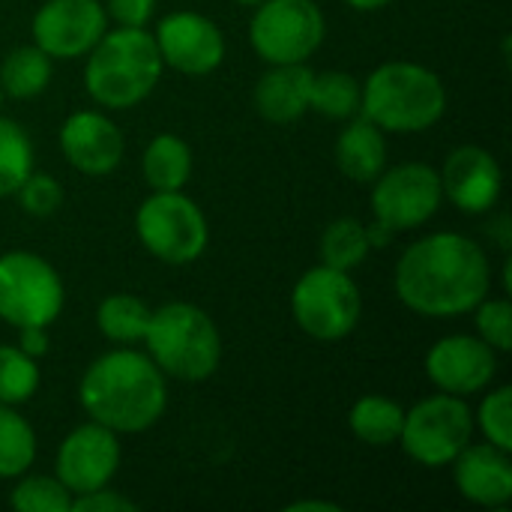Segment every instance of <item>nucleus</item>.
<instances>
[{
	"instance_id": "f257e3e1",
	"label": "nucleus",
	"mask_w": 512,
	"mask_h": 512,
	"mask_svg": "<svg viewBox=\"0 0 512 512\" xmlns=\"http://www.w3.org/2000/svg\"><path fill=\"white\" fill-rule=\"evenodd\" d=\"M393 288L402 306L423 318H456L489 297L492 264L477 240L438 231L399 255Z\"/></svg>"
},
{
	"instance_id": "f03ea898",
	"label": "nucleus",
	"mask_w": 512,
	"mask_h": 512,
	"mask_svg": "<svg viewBox=\"0 0 512 512\" xmlns=\"http://www.w3.org/2000/svg\"><path fill=\"white\" fill-rule=\"evenodd\" d=\"M78 402L93 423H102L117 435H138L162 420L168 387L147 354L114 348L84 369Z\"/></svg>"
},
{
	"instance_id": "7ed1b4c3",
	"label": "nucleus",
	"mask_w": 512,
	"mask_h": 512,
	"mask_svg": "<svg viewBox=\"0 0 512 512\" xmlns=\"http://www.w3.org/2000/svg\"><path fill=\"white\" fill-rule=\"evenodd\" d=\"M162 57L147 27L105 30L87 51L84 87L96 105L108 111H126L141 105L162 78Z\"/></svg>"
},
{
	"instance_id": "20e7f679",
	"label": "nucleus",
	"mask_w": 512,
	"mask_h": 512,
	"mask_svg": "<svg viewBox=\"0 0 512 512\" xmlns=\"http://www.w3.org/2000/svg\"><path fill=\"white\" fill-rule=\"evenodd\" d=\"M447 111V87L438 72L411 60L381 63L363 84L360 114L378 129L411 135L432 129Z\"/></svg>"
},
{
	"instance_id": "39448f33",
	"label": "nucleus",
	"mask_w": 512,
	"mask_h": 512,
	"mask_svg": "<svg viewBox=\"0 0 512 512\" xmlns=\"http://www.w3.org/2000/svg\"><path fill=\"white\" fill-rule=\"evenodd\" d=\"M147 357L162 375L198 384L216 375L222 363V336L213 318L195 303H165L150 312L147 333L141 339Z\"/></svg>"
},
{
	"instance_id": "423d86ee",
	"label": "nucleus",
	"mask_w": 512,
	"mask_h": 512,
	"mask_svg": "<svg viewBox=\"0 0 512 512\" xmlns=\"http://www.w3.org/2000/svg\"><path fill=\"white\" fill-rule=\"evenodd\" d=\"M135 231L153 258L174 267L198 261L210 240L204 210L189 195H183V189L153 192L147 201H141L135 213Z\"/></svg>"
},
{
	"instance_id": "0eeeda50",
	"label": "nucleus",
	"mask_w": 512,
	"mask_h": 512,
	"mask_svg": "<svg viewBox=\"0 0 512 512\" xmlns=\"http://www.w3.org/2000/svg\"><path fill=\"white\" fill-rule=\"evenodd\" d=\"M291 315L306 336L318 342H339L360 324L363 297L345 270L318 264L297 279L291 291Z\"/></svg>"
},
{
	"instance_id": "6e6552de",
	"label": "nucleus",
	"mask_w": 512,
	"mask_h": 512,
	"mask_svg": "<svg viewBox=\"0 0 512 512\" xmlns=\"http://www.w3.org/2000/svg\"><path fill=\"white\" fill-rule=\"evenodd\" d=\"M474 438V411L462 396L438 393L405 411L399 444L423 468L450 465Z\"/></svg>"
},
{
	"instance_id": "1a4fd4ad",
	"label": "nucleus",
	"mask_w": 512,
	"mask_h": 512,
	"mask_svg": "<svg viewBox=\"0 0 512 512\" xmlns=\"http://www.w3.org/2000/svg\"><path fill=\"white\" fill-rule=\"evenodd\" d=\"M63 279L57 270L24 249L0 255V318L18 327H51L63 312Z\"/></svg>"
},
{
	"instance_id": "9d476101",
	"label": "nucleus",
	"mask_w": 512,
	"mask_h": 512,
	"mask_svg": "<svg viewBox=\"0 0 512 512\" xmlns=\"http://www.w3.org/2000/svg\"><path fill=\"white\" fill-rule=\"evenodd\" d=\"M327 21L315 0H264L249 21V42L264 63H306L324 42Z\"/></svg>"
},
{
	"instance_id": "9b49d317",
	"label": "nucleus",
	"mask_w": 512,
	"mask_h": 512,
	"mask_svg": "<svg viewBox=\"0 0 512 512\" xmlns=\"http://www.w3.org/2000/svg\"><path fill=\"white\" fill-rule=\"evenodd\" d=\"M444 201L441 174L426 162H402L384 168L372 183V213L375 222L387 225L393 234L426 225Z\"/></svg>"
},
{
	"instance_id": "f8f14e48",
	"label": "nucleus",
	"mask_w": 512,
	"mask_h": 512,
	"mask_svg": "<svg viewBox=\"0 0 512 512\" xmlns=\"http://www.w3.org/2000/svg\"><path fill=\"white\" fill-rule=\"evenodd\" d=\"M108 30V12L99 0H45L33 15V45L51 60L84 57Z\"/></svg>"
},
{
	"instance_id": "ddd939ff",
	"label": "nucleus",
	"mask_w": 512,
	"mask_h": 512,
	"mask_svg": "<svg viewBox=\"0 0 512 512\" xmlns=\"http://www.w3.org/2000/svg\"><path fill=\"white\" fill-rule=\"evenodd\" d=\"M120 468V441L117 432H111L102 423H81L75 426L60 450H57V465L54 477L75 495L102 489L114 480Z\"/></svg>"
},
{
	"instance_id": "4468645a",
	"label": "nucleus",
	"mask_w": 512,
	"mask_h": 512,
	"mask_svg": "<svg viewBox=\"0 0 512 512\" xmlns=\"http://www.w3.org/2000/svg\"><path fill=\"white\" fill-rule=\"evenodd\" d=\"M153 39L162 63L183 75H210L225 60L222 30L195 9H177L165 15Z\"/></svg>"
},
{
	"instance_id": "2eb2a0df",
	"label": "nucleus",
	"mask_w": 512,
	"mask_h": 512,
	"mask_svg": "<svg viewBox=\"0 0 512 512\" xmlns=\"http://www.w3.org/2000/svg\"><path fill=\"white\" fill-rule=\"evenodd\" d=\"M426 375L441 393L468 399L474 393H483L495 381L498 351L480 336H444L426 354Z\"/></svg>"
},
{
	"instance_id": "dca6fc26",
	"label": "nucleus",
	"mask_w": 512,
	"mask_h": 512,
	"mask_svg": "<svg viewBox=\"0 0 512 512\" xmlns=\"http://www.w3.org/2000/svg\"><path fill=\"white\" fill-rule=\"evenodd\" d=\"M60 150L75 171L105 177L123 162L126 141L120 126L102 111H75L60 126Z\"/></svg>"
},
{
	"instance_id": "f3484780",
	"label": "nucleus",
	"mask_w": 512,
	"mask_h": 512,
	"mask_svg": "<svg viewBox=\"0 0 512 512\" xmlns=\"http://www.w3.org/2000/svg\"><path fill=\"white\" fill-rule=\"evenodd\" d=\"M438 174L444 198L465 213H489L504 189V171L498 159L477 144L456 147Z\"/></svg>"
},
{
	"instance_id": "a211bd4d",
	"label": "nucleus",
	"mask_w": 512,
	"mask_h": 512,
	"mask_svg": "<svg viewBox=\"0 0 512 512\" xmlns=\"http://www.w3.org/2000/svg\"><path fill=\"white\" fill-rule=\"evenodd\" d=\"M453 480L465 501L501 510L512 501V462L510 453L495 444H468L453 462Z\"/></svg>"
},
{
	"instance_id": "6ab92c4d",
	"label": "nucleus",
	"mask_w": 512,
	"mask_h": 512,
	"mask_svg": "<svg viewBox=\"0 0 512 512\" xmlns=\"http://www.w3.org/2000/svg\"><path fill=\"white\" fill-rule=\"evenodd\" d=\"M315 72L306 63H273L255 84V108L270 123H294L309 111Z\"/></svg>"
},
{
	"instance_id": "aec40b11",
	"label": "nucleus",
	"mask_w": 512,
	"mask_h": 512,
	"mask_svg": "<svg viewBox=\"0 0 512 512\" xmlns=\"http://www.w3.org/2000/svg\"><path fill=\"white\" fill-rule=\"evenodd\" d=\"M336 165L354 183H375V177L387 168V138L363 114L351 117L348 126L336 138Z\"/></svg>"
},
{
	"instance_id": "412c9836",
	"label": "nucleus",
	"mask_w": 512,
	"mask_h": 512,
	"mask_svg": "<svg viewBox=\"0 0 512 512\" xmlns=\"http://www.w3.org/2000/svg\"><path fill=\"white\" fill-rule=\"evenodd\" d=\"M141 171L153 192H177L192 177V147L183 138L162 132L147 144Z\"/></svg>"
},
{
	"instance_id": "4be33fe9",
	"label": "nucleus",
	"mask_w": 512,
	"mask_h": 512,
	"mask_svg": "<svg viewBox=\"0 0 512 512\" xmlns=\"http://www.w3.org/2000/svg\"><path fill=\"white\" fill-rule=\"evenodd\" d=\"M402 423H405V408L387 396H378V393L357 399L351 414H348V426H351L354 438L363 441L366 447L399 444Z\"/></svg>"
},
{
	"instance_id": "5701e85b",
	"label": "nucleus",
	"mask_w": 512,
	"mask_h": 512,
	"mask_svg": "<svg viewBox=\"0 0 512 512\" xmlns=\"http://www.w3.org/2000/svg\"><path fill=\"white\" fill-rule=\"evenodd\" d=\"M54 75V60L39 45H18L0 63V87L3 96L33 99L39 96Z\"/></svg>"
},
{
	"instance_id": "b1692460",
	"label": "nucleus",
	"mask_w": 512,
	"mask_h": 512,
	"mask_svg": "<svg viewBox=\"0 0 512 512\" xmlns=\"http://www.w3.org/2000/svg\"><path fill=\"white\" fill-rule=\"evenodd\" d=\"M150 306L135 294H108L96 309L99 333L114 345L141 342L150 324Z\"/></svg>"
},
{
	"instance_id": "393cba45",
	"label": "nucleus",
	"mask_w": 512,
	"mask_h": 512,
	"mask_svg": "<svg viewBox=\"0 0 512 512\" xmlns=\"http://www.w3.org/2000/svg\"><path fill=\"white\" fill-rule=\"evenodd\" d=\"M369 252H372V243H369L366 225L360 219H351V216L333 219L324 228L321 246H318L321 264H327L333 270H345V273L360 267Z\"/></svg>"
},
{
	"instance_id": "a878e982",
	"label": "nucleus",
	"mask_w": 512,
	"mask_h": 512,
	"mask_svg": "<svg viewBox=\"0 0 512 512\" xmlns=\"http://www.w3.org/2000/svg\"><path fill=\"white\" fill-rule=\"evenodd\" d=\"M360 102H363V84L354 75L339 69L315 72L309 111H318L330 120H351L360 114Z\"/></svg>"
},
{
	"instance_id": "bb28decb",
	"label": "nucleus",
	"mask_w": 512,
	"mask_h": 512,
	"mask_svg": "<svg viewBox=\"0 0 512 512\" xmlns=\"http://www.w3.org/2000/svg\"><path fill=\"white\" fill-rule=\"evenodd\" d=\"M36 459V432L15 411V405H0V480H15L30 471Z\"/></svg>"
},
{
	"instance_id": "cd10ccee",
	"label": "nucleus",
	"mask_w": 512,
	"mask_h": 512,
	"mask_svg": "<svg viewBox=\"0 0 512 512\" xmlns=\"http://www.w3.org/2000/svg\"><path fill=\"white\" fill-rule=\"evenodd\" d=\"M30 171H33V141L27 129L15 120L0 117V198L15 195Z\"/></svg>"
},
{
	"instance_id": "c85d7f7f",
	"label": "nucleus",
	"mask_w": 512,
	"mask_h": 512,
	"mask_svg": "<svg viewBox=\"0 0 512 512\" xmlns=\"http://www.w3.org/2000/svg\"><path fill=\"white\" fill-rule=\"evenodd\" d=\"M39 390V366L18 345H0V405H24Z\"/></svg>"
},
{
	"instance_id": "c756f323",
	"label": "nucleus",
	"mask_w": 512,
	"mask_h": 512,
	"mask_svg": "<svg viewBox=\"0 0 512 512\" xmlns=\"http://www.w3.org/2000/svg\"><path fill=\"white\" fill-rule=\"evenodd\" d=\"M9 504L18 512H69L72 492L57 477H24L15 483Z\"/></svg>"
},
{
	"instance_id": "7c9ffc66",
	"label": "nucleus",
	"mask_w": 512,
	"mask_h": 512,
	"mask_svg": "<svg viewBox=\"0 0 512 512\" xmlns=\"http://www.w3.org/2000/svg\"><path fill=\"white\" fill-rule=\"evenodd\" d=\"M474 429H480L486 435L489 444L501 447L512 453V390L510 387H498L492 390L477 414H474Z\"/></svg>"
},
{
	"instance_id": "2f4dec72",
	"label": "nucleus",
	"mask_w": 512,
	"mask_h": 512,
	"mask_svg": "<svg viewBox=\"0 0 512 512\" xmlns=\"http://www.w3.org/2000/svg\"><path fill=\"white\" fill-rule=\"evenodd\" d=\"M474 312H477V318H474V324H477V336L486 342V345H492L498 354H507L512 351V306L510 300H504V297H498V300H480L477 306H474Z\"/></svg>"
},
{
	"instance_id": "473e14b6",
	"label": "nucleus",
	"mask_w": 512,
	"mask_h": 512,
	"mask_svg": "<svg viewBox=\"0 0 512 512\" xmlns=\"http://www.w3.org/2000/svg\"><path fill=\"white\" fill-rule=\"evenodd\" d=\"M15 195H18L21 210L30 216H39V219L51 216L63 204V186L51 174H42V171H30Z\"/></svg>"
},
{
	"instance_id": "72a5a7b5",
	"label": "nucleus",
	"mask_w": 512,
	"mask_h": 512,
	"mask_svg": "<svg viewBox=\"0 0 512 512\" xmlns=\"http://www.w3.org/2000/svg\"><path fill=\"white\" fill-rule=\"evenodd\" d=\"M138 504L129 498V495H120L108 486L102 489H93V492H84V495H75L72 498V510L69 512H135Z\"/></svg>"
},
{
	"instance_id": "f704fd0d",
	"label": "nucleus",
	"mask_w": 512,
	"mask_h": 512,
	"mask_svg": "<svg viewBox=\"0 0 512 512\" xmlns=\"http://www.w3.org/2000/svg\"><path fill=\"white\" fill-rule=\"evenodd\" d=\"M108 18L117 21V27H147L153 18L156 0H105L102 3Z\"/></svg>"
},
{
	"instance_id": "c9c22d12",
	"label": "nucleus",
	"mask_w": 512,
	"mask_h": 512,
	"mask_svg": "<svg viewBox=\"0 0 512 512\" xmlns=\"http://www.w3.org/2000/svg\"><path fill=\"white\" fill-rule=\"evenodd\" d=\"M18 348L33 360L48 354V327H18Z\"/></svg>"
},
{
	"instance_id": "e433bc0d",
	"label": "nucleus",
	"mask_w": 512,
	"mask_h": 512,
	"mask_svg": "<svg viewBox=\"0 0 512 512\" xmlns=\"http://www.w3.org/2000/svg\"><path fill=\"white\" fill-rule=\"evenodd\" d=\"M342 507L333 504V501H294L288 504L285 512H339Z\"/></svg>"
},
{
	"instance_id": "4c0bfd02",
	"label": "nucleus",
	"mask_w": 512,
	"mask_h": 512,
	"mask_svg": "<svg viewBox=\"0 0 512 512\" xmlns=\"http://www.w3.org/2000/svg\"><path fill=\"white\" fill-rule=\"evenodd\" d=\"M351 9H357V12H378V9H384V6H390L393 0H345Z\"/></svg>"
},
{
	"instance_id": "58836bf2",
	"label": "nucleus",
	"mask_w": 512,
	"mask_h": 512,
	"mask_svg": "<svg viewBox=\"0 0 512 512\" xmlns=\"http://www.w3.org/2000/svg\"><path fill=\"white\" fill-rule=\"evenodd\" d=\"M237 3H240V6H249V9H255V6H258V3H264V0H237Z\"/></svg>"
},
{
	"instance_id": "ea45409f",
	"label": "nucleus",
	"mask_w": 512,
	"mask_h": 512,
	"mask_svg": "<svg viewBox=\"0 0 512 512\" xmlns=\"http://www.w3.org/2000/svg\"><path fill=\"white\" fill-rule=\"evenodd\" d=\"M0 105H3V87H0Z\"/></svg>"
}]
</instances>
